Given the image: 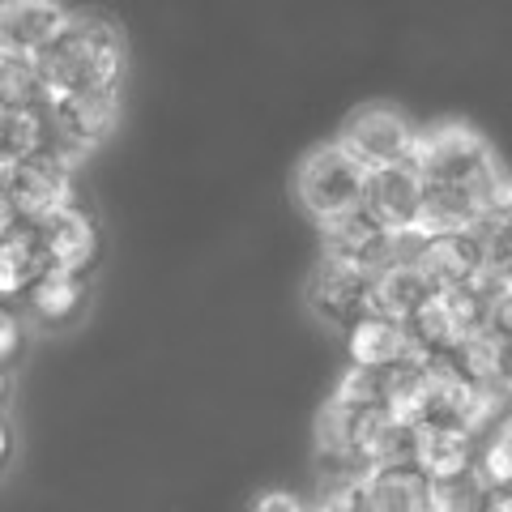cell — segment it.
Returning <instances> with one entry per match:
<instances>
[{"label":"cell","instance_id":"obj_10","mask_svg":"<svg viewBox=\"0 0 512 512\" xmlns=\"http://www.w3.org/2000/svg\"><path fill=\"white\" fill-rule=\"evenodd\" d=\"M393 239L397 235L384 231L367 210H355L320 227V252L333 256V261L359 265L367 274H380L384 265H393Z\"/></svg>","mask_w":512,"mask_h":512},{"label":"cell","instance_id":"obj_20","mask_svg":"<svg viewBox=\"0 0 512 512\" xmlns=\"http://www.w3.org/2000/svg\"><path fill=\"white\" fill-rule=\"evenodd\" d=\"M22 299H26L30 316H39L43 325H60V320H69L82 308L86 282H82V274H69V269H43Z\"/></svg>","mask_w":512,"mask_h":512},{"label":"cell","instance_id":"obj_31","mask_svg":"<svg viewBox=\"0 0 512 512\" xmlns=\"http://www.w3.org/2000/svg\"><path fill=\"white\" fill-rule=\"evenodd\" d=\"M500 214H512V188H508V197H504V205H500Z\"/></svg>","mask_w":512,"mask_h":512},{"label":"cell","instance_id":"obj_21","mask_svg":"<svg viewBox=\"0 0 512 512\" xmlns=\"http://www.w3.org/2000/svg\"><path fill=\"white\" fill-rule=\"evenodd\" d=\"M453 359H457V367L470 380H478V384H500L504 372H508V363H512V346L500 338V333L478 329L474 338L461 342V350H457Z\"/></svg>","mask_w":512,"mask_h":512},{"label":"cell","instance_id":"obj_13","mask_svg":"<svg viewBox=\"0 0 512 512\" xmlns=\"http://www.w3.org/2000/svg\"><path fill=\"white\" fill-rule=\"evenodd\" d=\"M414 355H423L414 346V333L402 320L384 316V312H372L363 316L355 329H346V359L355 367H372V372H389V367L406 363Z\"/></svg>","mask_w":512,"mask_h":512},{"label":"cell","instance_id":"obj_11","mask_svg":"<svg viewBox=\"0 0 512 512\" xmlns=\"http://www.w3.org/2000/svg\"><path fill=\"white\" fill-rule=\"evenodd\" d=\"M69 26L73 13L60 0H5V9H0V52L43 56Z\"/></svg>","mask_w":512,"mask_h":512},{"label":"cell","instance_id":"obj_27","mask_svg":"<svg viewBox=\"0 0 512 512\" xmlns=\"http://www.w3.org/2000/svg\"><path fill=\"white\" fill-rule=\"evenodd\" d=\"M487 329H491V333H500V338L512 346V286H491Z\"/></svg>","mask_w":512,"mask_h":512},{"label":"cell","instance_id":"obj_30","mask_svg":"<svg viewBox=\"0 0 512 512\" xmlns=\"http://www.w3.org/2000/svg\"><path fill=\"white\" fill-rule=\"evenodd\" d=\"M500 389H504V397H508V406H512V363H508V372H504V380H500Z\"/></svg>","mask_w":512,"mask_h":512},{"label":"cell","instance_id":"obj_19","mask_svg":"<svg viewBox=\"0 0 512 512\" xmlns=\"http://www.w3.org/2000/svg\"><path fill=\"white\" fill-rule=\"evenodd\" d=\"M47 265L39 231L35 227H5V244H0V295H26L30 282H35Z\"/></svg>","mask_w":512,"mask_h":512},{"label":"cell","instance_id":"obj_28","mask_svg":"<svg viewBox=\"0 0 512 512\" xmlns=\"http://www.w3.org/2000/svg\"><path fill=\"white\" fill-rule=\"evenodd\" d=\"M252 512H316V504L299 500L291 491H265V495H256Z\"/></svg>","mask_w":512,"mask_h":512},{"label":"cell","instance_id":"obj_4","mask_svg":"<svg viewBox=\"0 0 512 512\" xmlns=\"http://www.w3.org/2000/svg\"><path fill=\"white\" fill-rule=\"evenodd\" d=\"M0 171H5V188H0L5 227H39V222L69 210L77 201L73 197V163L56 150L35 154L13 167H0Z\"/></svg>","mask_w":512,"mask_h":512},{"label":"cell","instance_id":"obj_15","mask_svg":"<svg viewBox=\"0 0 512 512\" xmlns=\"http://www.w3.org/2000/svg\"><path fill=\"white\" fill-rule=\"evenodd\" d=\"M474 457H478V440L470 431H461L453 423H436V419L414 427V466L427 478L466 474L474 470Z\"/></svg>","mask_w":512,"mask_h":512},{"label":"cell","instance_id":"obj_23","mask_svg":"<svg viewBox=\"0 0 512 512\" xmlns=\"http://www.w3.org/2000/svg\"><path fill=\"white\" fill-rule=\"evenodd\" d=\"M0 94L5 107L43 103V60L30 52H0Z\"/></svg>","mask_w":512,"mask_h":512},{"label":"cell","instance_id":"obj_24","mask_svg":"<svg viewBox=\"0 0 512 512\" xmlns=\"http://www.w3.org/2000/svg\"><path fill=\"white\" fill-rule=\"evenodd\" d=\"M487 483L478 478V470L466 474H448V478H431L427 491V512H483L487 508Z\"/></svg>","mask_w":512,"mask_h":512},{"label":"cell","instance_id":"obj_12","mask_svg":"<svg viewBox=\"0 0 512 512\" xmlns=\"http://www.w3.org/2000/svg\"><path fill=\"white\" fill-rule=\"evenodd\" d=\"M39 244L52 269H69V274H86V269L99 261V227L82 205H69V210L52 214L47 222H39Z\"/></svg>","mask_w":512,"mask_h":512},{"label":"cell","instance_id":"obj_6","mask_svg":"<svg viewBox=\"0 0 512 512\" xmlns=\"http://www.w3.org/2000/svg\"><path fill=\"white\" fill-rule=\"evenodd\" d=\"M338 141L367 171H384V167L410 163L414 146H419V128L406 120V111H397L389 103H367L359 111H350Z\"/></svg>","mask_w":512,"mask_h":512},{"label":"cell","instance_id":"obj_5","mask_svg":"<svg viewBox=\"0 0 512 512\" xmlns=\"http://www.w3.org/2000/svg\"><path fill=\"white\" fill-rule=\"evenodd\" d=\"M491 312V282L483 286H457V291H436L431 303L410 320L414 346L423 355H457L461 342L487 329Z\"/></svg>","mask_w":512,"mask_h":512},{"label":"cell","instance_id":"obj_17","mask_svg":"<svg viewBox=\"0 0 512 512\" xmlns=\"http://www.w3.org/2000/svg\"><path fill=\"white\" fill-rule=\"evenodd\" d=\"M56 141L52 128V111L47 103H30V107H5L0 116V167L26 163L35 154H47Z\"/></svg>","mask_w":512,"mask_h":512},{"label":"cell","instance_id":"obj_3","mask_svg":"<svg viewBox=\"0 0 512 512\" xmlns=\"http://www.w3.org/2000/svg\"><path fill=\"white\" fill-rule=\"evenodd\" d=\"M410 163L419 167V175L427 184H487V188L512 184L504 175V167L495 163L487 137L461 120L423 128Z\"/></svg>","mask_w":512,"mask_h":512},{"label":"cell","instance_id":"obj_18","mask_svg":"<svg viewBox=\"0 0 512 512\" xmlns=\"http://www.w3.org/2000/svg\"><path fill=\"white\" fill-rule=\"evenodd\" d=\"M363 487H367V508L372 512H427L431 478L414 461L367 470Z\"/></svg>","mask_w":512,"mask_h":512},{"label":"cell","instance_id":"obj_22","mask_svg":"<svg viewBox=\"0 0 512 512\" xmlns=\"http://www.w3.org/2000/svg\"><path fill=\"white\" fill-rule=\"evenodd\" d=\"M474 470L487 483V491H512V410L478 440Z\"/></svg>","mask_w":512,"mask_h":512},{"label":"cell","instance_id":"obj_25","mask_svg":"<svg viewBox=\"0 0 512 512\" xmlns=\"http://www.w3.org/2000/svg\"><path fill=\"white\" fill-rule=\"evenodd\" d=\"M483 252H487V282L512 286V214H491L483 227Z\"/></svg>","mask_w":512,"mask_h":512},{"label":"cell","instance_id":"obj_8","mask_svg":"<svg viewBox=\"0 0 512 512\" xmlns=\"http://www.w3.org/2000/svg\"><path fill=\"white\" fill-rule=\"evenodd\" d=\"M52 111V128L56 141L52 150L64 154L69 163H77L82 154H90L94 146L116 133L120 124V90H82V94H64V99L47 103Z\"/></svg>","mask_w":512,"mask_h":512},{"label":"cell","instance_id":"obj_14","mask_svg":"<svg viewBox=\"0 0 512 512\" xmlns=\"http://www.w3.org/2000/svg\"><path fill=\"white\" fill-rule=\"evenodd\" d=\"M427 278L440 291H457V286H483L487 282V252H483V235L478 231H461V235H431L423 261Z\"/></svg>","mask_w":512,"mask_h":512},{"label":"cell","instance_id":"obj_9","mask_svg":"<svg viewBox=\"0 0 512 512\" xmlns=\"http://www.w3.org/2000/svg\"><path fill=\"white\" fill-rule=\"evenodd\" d=\"M423 197H427V180L419 175V167L402 163V167H384V171L367 175L363 210L372 214L384 231L402 235V231H419Z\"/></svg>","mask_w":512,"mask_h":512},{"label":"cell","instance_id":"obj_2","mask_svg":"<svg viewBox=\"0 0 512 512\" xmlns=\"http://www.w3.org/2000/svg\"><path fill=\"white\" fill-rule=\"evenodd\" d=\"M367 171L342 141H325L299 158L295 167V201L299 210L316 218L320 227L342 214L363 210V192H367Z\"/></svg>","mask_w":512,"mask_h":512},{"label":"cell","instance_id":"obj_26","mask_svg":"<svg viewBox=\"0 0 512 512\" xmlns=\"http://www.w3.org/2000/svg\"><path fill=\"white\" fill-rule=\"evenodd\" d=\"M333 397L350 410H372V406H384V376L372 372V367H355L350 363L346 372L333 384Z\"/></svg>","mask_w":512,"mask_h":512},{"label":"cell","instance_id":"obj_29","mask_svg":"<svg viewBox=\"0 0 512 512\" xmlns=\"http://www.w3.org/2000/svg\"><path fill=\"white\" fill-rule=\"evenodd\" d=\"M0 355H5V363H18V355H22V320L13 316V312H5V320H0Z\"/></svg>","mask_w":512,"mask_h":512},{"label":"cell","instance_id":"obj_1","mask_svg":"<svg viewBox=\"0 0 512 512\" xmlns=\"http://www.w3.org/2000/svg\"><path fill=\"white\" fill-rule=\"evenodd\" d=\"M43 103L82 90H120L124 82V35L107 18H73V26L39 56Z\"/></svg>","mask_w":512,"mask_h":512},{"label":"cell","instance_id":"obj_7","mask_svg":"<svg viewBox=\"0 0 512 512\" xmlns=\"http://www.w3.org/2000/svg\"><path fill=\"white\" fill-rule=\"evenodd\" d=\"M376 274H367L359 265L333 261V256H320V265L308 278V308L312 316H320L333 329H355L363 316L376 312Z\"/></svg>","mask_w":512,"mask_h":512},{"label":"cell","instance_id":"obj_16","mask_svg":"<svg viewBox=\"0 0 512 512\" xmlns=\"http://www.w3.org/2000/svg\"><path fill=\"white\" fill-rule=\"evenodd\" d=\"M440 286L427 278V269L423 265H406V261H393V265H384L380 274H376V312L384 316H393V320H402V325H410L414 316H419L431 295H436Z\"/></svg>","mask_w":512,"mask_h":512}]
</instances>
